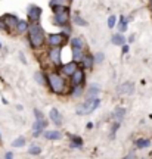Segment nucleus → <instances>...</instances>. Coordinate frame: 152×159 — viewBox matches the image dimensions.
<instances>
[{
    "mask_svg": "<svg viewBox=\"0 0 152 159\" xmlns=\"http://www.w3.org/2000/svg\"><path fill=\"white\" fill-rule=\"evenodd\" d=\"M28 40L33 49H40L44 44V30L39 22H34L28 27Z\"/></svg>",
    "mask_w": 152,
    "mask_h": 159,
    "instance_id": "obj_1",
    "label": "nucleus"
},
{
    "mask_svg": "<svg viewBox=\"0 0 152 159\" xmlns=\"http://www.w3.org/2000/svg\"><path fill=\"white\" fill-rule=\"evenodd\" d=\"M99 105H100V100H99L98 97H89L86 102H83L80 106H77L75 112H77L78 115H89V113H92L95 109H98Z\"/></svg>",
    "mask_w": 152,
    "mask_h": 159,
    "instance_id": "obj_2",
    "label": "nucleus"
},
{
    "mask_svg": "<svg viewBox=\"0 0 152 159\" xmlns=\"http://www.w3.org/2000/svg\"><path fill=\"white\" fill-rule=\"evenodd\" d=\"M47 81H49V87H50V90H52L53 93L61 94V93L65 91V80H64L61 75H58V74H50L49 78H47Z\"/></svg>",
    "mask_w": 152,
    "mask_h": 159,
    "instance_id": "obj_3",
    "label": "nucleus"
},
{
    "mask_svg": "<svg viewBox=\"0 0 152 159\" xmlns=\"http://www.w3.org/2000/svg\"><path fill=\"white\" fill-rule=\"evenodd\" d=\"M67 36H68V33L50 34V36H49V39H47V41H49V44H50L52 47H55V46H64V44H65V41H67Z\"/></svg>",
    "mask_w": 152,
    "mask_h": 159,
    "instance_id": "obj_4",
    "label": "nucleus"
},
{
    "mask_svg": "<svg viewBox=\"0 0 152 159\" xmlns=\"http://www.w3.org/2000/svg\"><path fill=\"white\" fill-rule=\"evenodd\" d=\"M68 19H70V9H68V11H64V12L55 14V21H53V24L58 25V27H65V25L68 24Z\"/></svg>",
    "mask_w": 152,
    "mask_h": 159,
    "instance_id": "obj_5",
    "label": "nucleus"
},
{
    "mask_svg": "<svg viewBox=\"0 0 152 159\" xmlns=\"http://www.w3.org/2000/svg\"><path fill=\"white\" fill-rule=\"evenodd\" d=\"M27 14H28V18H30L33 22H39V19H40V16H42V14H43V11H42V8H39V6H36V5H30L28 9H27Z\"/></svg>",
    "mask_w": 152,
    "mask_h": 159,
    "instance_id": "obj_6",
    "label": "nucleus"
},
{
    "mask_svg": "<svg viewBox=\"0 0 152 159\" xmlns=\"http://www.w3.org/2000/svg\"><path fill=\"white\" fill-rule=\"evenodd\" d=\"M49 59L53 65H61V46H55L49 52Z\"/></svg>",
    "mask_w": 152,
    "mask_h": 159,
    "instance_id": "obj_7",
    "label": "nucleus"
},
{
    "mask_svg": "<svg viewBox=\"0 0 152 159\" xmlns=\"http://www.w3.org/2000/svg\"><path fill=\"white\" fill-rule=\"evenodd\" d=\"M84 71L83 69H75V72L71 75V83H72V86H81L83 83H84Z\"/></svg>",
    "mask_w": 152,
    "mask_h": 159,
    "instance_id": "obj_8",
    "label": "nucleus"
},
{
    "mask_svg": "<svg viewBox=\"0 0 152 159\" xmlns=\"http://www.w3.org/2000/svg\"><path fill=\"white\" fill-rule=\"evenodd\" d=\"M77 68H78L77 62H75V61H71V62H68V63H65V65L62 66V71H64L65 75H70V77H71V75L75 72Z\"/></svg>",
    "mask_w": 152,
    "mask_h": 159,
    "instance_id": "obj_9",
    "label": "nucleus"
},
{
    "mask_svg": "<svg viewBox=\"0 0 152 159\" xmlns=\"http://www.w3.org/2000/svg\"><path fill=\"white\" fill-rule=\"evenodd\" d=\"M49 116H50V121H52L56 127L62 125V116H61V113H59V111H58V109H55V108H53V109L50 111Z\"/></svg>",
    "mask_w": 152,
    "mask_h": 159,
    "instance_id": "obj_10",
    "label": "nucleus"
},
{
    "mask_svg": "<svg viewBox=\"0 0 152 159\" xmlns=\"http://www.w3.org/2000/svg\"><path fill=\"white\" fill-rule=\"evenodd\" d=\"M81 66L83 68H86V69H92V66H93V63H95V58L92 56V55H83V58H81Z\"/></svg>",
    "mask_w": 152,
    "mask_h": 159,
    "instance_id": "obj_11",
    "label": "nucleus"
},
{
    "mask_svg": "<svg viewBox=\"0 0 152 159\" xmlns=\"http://www.w3.org/2000/svg\"><path fill=\"white\" fill-rule=\"evenodd\" d=\"M134 90L133 83H124L118 87V94H131Z\"/></svg>",
    "mask_w": 152,
    "mask_h": 159,
    "instance_id": "obj_12",
    "label": "nucleus"
},
{
    "mask_svg": "<svg viewBox=\"0 0 152 159\" xmlns=\"http://www.w3.org/2000/svg\"><path fill=\"white\" fill-rule=\"evenodd\" d=\"M43 135H44V138H47V140H59V138L62 137V134H61L58 130H49V131H44V130H43Z\"/></svg>",
    "mask_w": 152,
    "mask_h": 159,
    "instance_id": "obj_13",
    "label": "nucleus"
},
{
    "mask_svg": "<svg viewBox=\"0 0 152 159\" xmlns=\"http://www.w3.org/2000/svg\"><path fill=\"white\" fill-rule=\"evenodd\" d=\"M3 19H5V22H6V25H8V28L9 30H12V28H15L16 27V24H18V18L16 16H14V15H5L3 16Z\"/></svg>",
    "mask_w": 152,
    "mask_h": 159,
    "instance_id": "obj_14",
    "label": "nucleus"
},
{
    "mask_svg": "<svg viewBox=\"0 0 152 159\" xmlns=\"http://www.w3.org/2000/svg\"><path fill=\"white\" fill-rule=\"evenodd\" d=\"M112 43L115 46H123V44H125V37L121 33H117V34L112 36Z\"/></svg>",
    "mask_w": 152,
    "mask_h": 159,
    "instance_id": "obj_15",
    "label": "nucleus"
},
{
    "mask_svg": "<svg viewBox=\"0 0 152 159\" xmlns=\"http://www.w3.org/2000/svg\"><path fill=\"white\" fill-rule=\"evenodd\" d=\"M83 39H80V37H74L72 40H71V47L72 49H83Z\"/></svg>",
    "mask_w": 152,
    "mask_h": 159,
    "instance_id": "obj_16",
    "label": "nucleus"
},
{
    "mask_svg": "<svg viewBox=\"0 0 152 159\" xmlns=\"http://www.w3.org/2000/svg\"><path fill=\"white\" fill-rule=\"evenodd\" d=\"M70 138H71V147L72 149H77V147H80L83 144V140L78 135H71Z\"/></svg>",
    "mask_w": 152,
    "mask_h": 159,
    "instance_id": "obj_17",
    "label": "nucleus"
},
{
    "mask_svg": "<svg viewBox=\"0 0 152 159\" xmlns=\"http://www.w3.org/2000/svg\"><path fill=\"white\" fill-rule=\"evenodd\" d=\"M136 146L139 149H146V147L151 146V140H148V138H139V140H136Z\"/></svg>",
    "mask_w": 152,
    "mask_h": 159,
    "instance_id": "obj_18",
    "label": "nucleus"
},
{
    "mask_svg": "<svg viewBox=\"0 0 152 159\" xmlns=\"http://www.w3.org/2000/svg\"><path fill=\"white\" fill-rule=\"evenodd\" d=\"M124 113H125V109H124V108H115V111H114V118H115L117 121H121V119L124 118Z\"/></svg>",
    "mask_w": 152,
    "mask_h": 159,
    "instance_id": "obj_19",
    "label": "nucleus"
},
{
    "mask_svg": "<svg viewBox=\"0 0 152 159\" xmlns=\"http://www.w3.org/2000/svg\"><path fill=\"white\" fill-rule=\"evenodd\" d=\"M28 22L27 21H18V24H16V30L19 31V33H25V31H28Z\"/></svg>",
    "mask_w": 152,
    "mask_h": 159,
    "instance_id": "obj_20",
    "label": "nucleus"
},
{
    "mask_svg": "<svg viewBox=\"0 0 152 159\" xmlns=\"http://www.w3.org/2000/svg\"><path fill=\"white\" fill-rule=\"evenodd\" d=\"M100 93V90H99V86H96V84H93L92 87H90V90H89V93H87V97H96L98 94Z\"/></svg>",
    "mask_w": 152,
    "mask_h": 159,
    "instance_id": "obj_21",
    "label": "nucleus"
},
{
    "mask_svg": "<svg viewBox=\"0 0 152 159\" xmlns=\"http://www.w3.org/2000/svg\"><path fill=\"white\" fill-rule=\"evenodd\" d=\"M127 24H128V18L121 16V22H120V25H118V30H120L121 33L125 31V30H127Z\"/></svg>",
    "mask_w": 152,
    "mask_h": 159,
    "instance_id": "obj_22",
    "label": "nucleus"
},
{
    "mask_svg": "<svg viewBox=\"0 0 152 159\" xmlns=\"http://www.w3.org/2000/svg\"><path fill=\"white\" fill-rule=\"evenodd\" d=\"M83 49H72V58H74V61L77 62V61H81V58H83V52H81Z\"/></svg>",
    "mask_w": 152,
    "mask_h": 159,
    "instance_id": "obj_23",
    "label": "nucleus"
},
{
    "mask_svg": "<svg viewBox=\"0 0 152 159\" xmlns=\"http://www.w3.org/2000/svg\"><path fill=\"white\" fill-rule=\"evenodd\" d=\"M25 144V138L24 137H18V138H15L14 141H12V146L14 147H22Z\"/></svg>",
    "mask_w": 152,
    "mask_h": 159,
    "instance_id": "obj_24",
    "label": "nucleus"
},
{
    "mask_svg": "<svg viewBox=\"0 0 152 159\" xmlns=\"http://www.w3.org/2000/svg\"><path fill=\"white\" fill-rule=\"evenodd\" d=\"M68 9H70V8H68V6H65L64 3H62V5H56V6H53V8H52V11H53L55 14H58V12H64V11H68Z\"/></svg>",
    "mask_w": 152,
    "mask_h": 159,
    "instance_id": "obj_25",
    "label": "nucleus"
},
{
    "mask_svg": "<svg viewBox=\"0 0 152 159\" xmlns=\"http://www.w3.org/2000/svg\"><path fill=\"white\" fill-rule=\"evenodd\" d=\"M74 22H75L77 25H80V27H86V25H87V22H86L80 15H74Z\"/></svg>",
    "mask_w": 152,
    "mask_h": 159,
    "instance_id": "obj_26",
    "label": "nucleus"
},
{
    "mask_svg": "<svg viewBox=\"0 0 152 159\" xmlns=\"http://www.w3.org/2000/svg\"><path fill=\"white\" fill-rule=\"evenodd\" d=\"M81 86H74V88H72V91H71V96L72 97H78V96H81Z\"/></svg>",
    "mask_w": 152,
    "mask_h": 159,
    "instance_id": "obj_27",
    "label": "nucleus"
},
{
    "mask_svg": "<svg viewBox=\"0 0 152 159\" xmlns=\"http://www.w3.org/2000/svg\"><path fill=\"white\" fill-rule=\"evenodd\" d=\"M115 24H117V16H115V15H111V16L108 18V27H109V28H114Z\"/></svg>",
    "mask_w": 152,
    "mask_h": 159,
    "instance_id": "obj_28",
    "label": "nucleus"
},
{
    "mask_svg": "<svg viewBox=\"0 0 152 159\" xmlns=\"http://www.w3.org/2000/svg\"><path fill=\"white\" fill-rule=\"evenodd\" d=\"M34 78L39 84H44V78H43V72H36L34 74Z\"/></svg>",
    "mask_w": 152,
    "mask_h": 159,
    "instance_id": "obj_29",
    "label": "nucleus"
},
{
    "mask_svg": "<svg viewBox=\"0 0 152 159\" xmlns=\"http://www.w3.org/2000/svg\"><path fill=\"white\" fill-rule=\"evenodd\" d=\"M28 152H30V155H40L42 153V149L39 146H31Z\"/></svg>",
    "mask_w": 152,
    "mask_h": 159,
    "instance_id": "obj_30",
    "label": "nucleus"
},
{
    "mask_svg": "<svg viewBox=\"0 0 152 159\" xmlns=\"http://www.w3.org/2000/svg\"><path fill=\"white\" fill-rule=\"evenodd\" d=\"M95 62H96V63H102V62H103V53H96Z\"/></svg>",
    "mask_w": 152,
    "mask_h": 159,
    "instance_id": "obj_31",
    "label": "nucleus"
},
{
    "mask_svg": "<svg viewBox=\"0 0 152 159\" xmlns=\"http://www.w3.org/2000/svg\"><path fill=\"white\" fill-rule=\"evenodd\" d=\"M62 3H64V0H50V2H49V6L53 8V6H56V5H62Z\"/></svg>",
    "mask_w": 152,
    "mask_h": 159,
    "instance_id": "obj_32",
    "label": "nucleus"
},
{
    "mask_svg": "<svg viewBox=\"0 0 152 159\" xmlns=\"http://www.w3.org/2000/svg\"><path fill=\"white\" fill-rule=\"evenodd\" d=\"M118 128H120V124H118V122H115V124H114V127H112V131H111V138H114V134L117 133V130H118Z\"/></svg>",
    "mask_w": 152,
    "mask_h": 159,
    "instance_id": "obj_33",
    "label": "nucleus"
},
{
    "mask_svg": "<svg viewBox=\"0 0 152 159\" xmlns=\"http://www.w3.org/2000/svg\"><path fill=\"white\" fill-rule=\"evenodd\" d=\"M0 30H9L8 28V25H6V22H5V19L2 18V19H0Z\"/></svg>",
    "mask_w": 152,
    "mask_h": 159,
    "instance_id": "obj_34",
    "label": "nucleus"
},
{
    "mask_svg": "<svg viewBox=\"0 0 152 159\" xmlns=\"http://www.w3.org/2000/svg\"><path fill=\"white\" fill-rule=\"evenodd\" d=\"M123 53H128V46L127 44H123Z\"/></svg>",
    "mask_w": 152,
    "mask_h": 159,
    "instance_id": "obj_35",
    "label": "nucleus"
},
{
    "mask_svg": "<svg viewBox=\"0 0 152 159\" xmlns=\"http://www.w3.org/2000/svg\"><path fill=\"white\" fill-rule=\"evenodd\" d=\"M134 39H136V36L133 34V36H130V39H128V41H130V43H133V41H134Z\"/></svg>",
    "mask_w": 152,
    "mask_h": 159,
    "instance_id": "obj_36",
    "label": "nucleus"
},
{
    "mask_svg": "<svg viewBox=\"0 0 152 159\" xmlns=\"http://www.w3.org/2000/svg\"><path fill=\"white\" fill-rule=\"evenodd\" d=\"M5 156H6V158L9 159V158H12V156H14V153H12V152H8V153H6Z\"/></svg>",
    "mask_w": 152,
    "mask_h": 159,
    "instance_id": "obj_37",
    "label": "nucleus"
},
{
    "mask_svg": "<svg viewBox=\"0 0 152 159\" xmlns=\"http://www.w3.org/2000/svg\"><path fill=\"white\" fill-rule=\"evenodd\" d=\"M90 128H93V122H87V130H90Z\"/></svg>",
    "mask_w": 152,
    "mask_h": 159,
    "instance_id": "obj_38",
    "label": "nucleus"
},
{
    "mask_svg": "<svg viewBox=\"0 0 152 159\" xmlns=\"http://www.w3.org/2000/svg\"><path fill=\"white\" fill-rule=\"evenodd\" d=\"M149 6H151V9H152V0H151V2H149Z\"/></svg>",
    "mask_w": 152,
    "mask_h": 159,
    "instance_id": "obj_39",
    "label": "nucleus"
},
{
    "mask_svg": "<svg viewBox=\"0 0 152 159\" xmlns=\"http://www.w3.org/2000/svg\"><path fill=\"white\" fill-rule=\"evenodd\" d=\"M0 138H2V135H0Z\"/></svg>",
    "mask_w": 152,
    "mask_h": 159,
    "instance_id": "obj_40",
    "label": "nucleus"
}]
</instances>
